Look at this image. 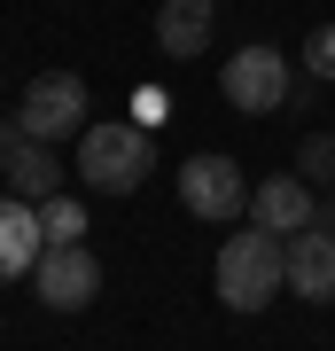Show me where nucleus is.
Returning <instances> with one entry per match:
<instances>
[{
    "instance_id": "9d476101",
    "label": "nucleus",
    "mask_w": 335,
    "mask_h": 351,
    "mask_svg": "<svg viewBox=\"0 0 335 351\" xmlns=\"http://www.w3.org/2000/svg\"><path fill=\"white\" fill-rule=\"evenodd\" d=\"M288 289L297 297H335V226H304V234H288Z\"/></svg>"
},
{
    "instance_id": "ddd939ff",
    "label": "nucleus",
    "mask_w": 335,
    "mask_h": 351,
    "mask_svg": "<svg viewBox=\"0 0 335 351\" xmlns=\"http://www.w3.org/2000/svg\"><path fill=\"white\" fill-rule=\"evenodd\" d=\"M39 226H47V242H86V203H71V195H39Z\"/></svg>"
},
{
    "instance_id": "2eb2a0df",
    "label": "nucleus",
    "mask_w": 335,
    "mask_h": 351,
    "mask_svg": "<svg viewBox=\"0 0 335 351\" xmlns=\"http://www.w3.org/2000/svg\"><path fill=\"white\" fill-rule=\"evenodd\" d=\"M312 226H335V195H320V211H312Z\"/></svg>"
},
{
    "instance_id": "1a4fd4ad",
    "label": "nucleus",
    "mask_w": 335,
    "mask_h": 351,
    "mask_svg": "<svg viewBox=\"0 0 335 351\" xmlns=\"http://www.w3.org/2000/svg\"><path fill=\"white\" fill-rule=\"evenodd\" d=\"M211 32H219V0H164L156 8V47L172 63H195L211 47Z\"/></svg>"
},
{
    "instance_id": "423d86ee",
    "label": "nucleus",
    "mask_w": 335,
    "mask_h": 351,
    "mask_svg": "<svg viewBox=\"0 0 335 351\" xmlns=\"http://www.w3.org/2000/svg\"><path fill=\"white\" fill-rule=\"evenodd\" d=\"M179 203L195 219H242L249 211V180H242V164L234 156H187L179 164Z\"/></svg>"
},
{
    "instance_id": "39448f33",
    "label": "nucleus",
    "mask_w": 335,
    "mask_h": 351,
    "mask_svg": "<svg viewBox=\"0 0 335 351\" xmlns=\"http://www.w3.org/2000/svg\"><path fill=\"white\" fill-rule=\"evenodd\" d=\"M32 289H39L47 313H78V304L101 297V265H94L86 242H47V258L32 265Z\"/></svg>"
},
{
    "instance_id": "f8f14e48",
    "label": "nucleus",
    "mask_w": 335,
    "mask_h": 351,
    "mask_svg": "<svg viewBox=\"0 0 335 351\" xmlns=\"http://www.w3.org/2000/svg\"><path fill=\"white\" fill-rule=\"evenodd\" d=\"M297 172H304L320 195H335V133H304V141H297Z\"/></svg>"
},
{
    "instance_id": "f03ea898",
    "label": "nucleus",
    "mask_w": 335,
    "mask_h": 351,
    "mask_svg": "<svg viewBox=\"0 0 335 351\" xmlns=\"http://www.w3.org/2000/svg\"><path fill=\"white\" fill-rule=\"evenodd\" d=\"M149 172H156L149 125H86L78 133V180L94 195H133V188H149Z\"/></svg>"
},
{
    "instance_id": "4468645a",
    "label": "nucleus",
    "mask_w": 335,
    "mask_h": 351,
    "mask_svg": "<svg viewBox=\"0 0 335 351\" xmlns=\"http://www.w3.org/2000/svg\"><path fill=\"white\" fill-rule=\"evenodd\" d=\"M304 78H312V86H335V24H312L304 32Z\"/></svg>"
},
{
    "instance_id": "20e7f679",
    "label": "nucleus",
    "mask_w": 335,
    "mask_h": 351,
    "mask_svg": "<svg viewBox=\"0 0 335 351\" xmlns=\"http://www.w3.org/2000/svg\"><path fill=\"white\" fill-rule=\"evenodd\" d=\"M16 125H24V141H78L86 133V78H71V71L32 78L24 101H16Z\"/></svg>"
},
{
    "instance_id": "f257e3e1",
    "label": "nucleus",
    "mask_w": 335,
    "mask_h": 351,
    "mask_svg": "<svg viewBox=\"0 0 335 351\" xmlns=\"http://www.w3.org/2000/svg\"><path fill=\"white\" fill-rule=\"evenodd\" d=\"M211 289H219L226 313H265L273 289H288V242L265 234V226L226 234V250L211 258Z\"/></svg>"
},
{
    "instance_id": "6e6552de",
    "label": "nucleus",
    "mask_w": 335,
    "mask_h": 351,
    "mask_svg": "<svg viewBox=\"0 0 335 351\" xmlns=\"http://www.w3.org/2000/svg\"><path fill=\"white\" fill-rule=\"evenodd\" d=\"M39 258H47V226H39V203L0 195V281H24Z\"/></svg>"
},
{
    "instance_id": "7ed1b4c3",
    "label": "nucleus",
    "mask_w": 335,
    "mask_h": 351,
    "mask_svg": "<svg viewBox=\"0 0 335 351\" xmlns=\"http://www.w3.org/2000/svg\"><path fill=\"white\" fill-rule=\"evenodd\" d=\"M219 94L234 101L242 117H273V110H288L297 101V78H288V55L281 47H234L226 55V71H219Z\"/></svg>"
},
{
    "instance_id": "0eeeda50",
    "label": "nucleus",
    "mask_w": 335,
    "mask_h": 351,
    "mask_svg": "<svg viewBox=\"0 0 335 351\" xmlns=\"http://www.w3.org/2000/svg\"><path fill=\"white\" fill-rule=\"evenodd\" d=\"M312 211H320V188H312L304 172H273V180H258L249 188V226H265V234H304Z\"/></svg>"
},
{
    "instance_id": "9b49d317",
    "label": "nucleus",
    "mask_w": 335,
    "mask_h": 351,
    "mask_svg": "<svg viewBox=\"0 0 335 351\" xmlns=\"http://www.w3.org/2000/svg\"><path fill=\"white\" fill-rule=\"evenodd\" d=\"M0 172H8V188L32 195V203H39V195H62V156H55V141H24Z\"/></svg>"
}]
</instances>
